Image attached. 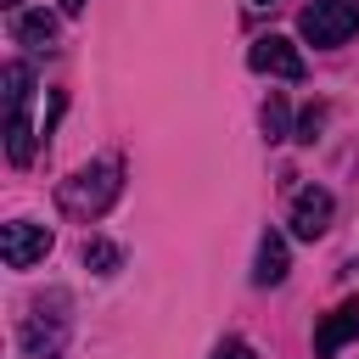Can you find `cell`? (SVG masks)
<instances>
[{"mask_svg": "<svg viewBox=\"0 0 359 359\" xmlns=\"http://www.w3.org/2000/svg\"><path fill=\"white\" fill-rule=\"evenodd\" d=\"M118 191H123V163L107 157V163H90V168L67 174L62 191H56V202H62V213H73V219H101V213L118 202Z\"/></svg>", "mask_w": 359, "mask_h": 359, "instance_id": "cell-1", "label": "cell"}, {"mask_svg": "<svg viewBox=\"0 0 359 359\" xmlns=\"http://www.w3.org/2000/svg\"><path fill=\"white\" fill-rule=\"evenodd\" d=\"M22 348H28V359H62V348H67V292H45L28 309Z\"/></svg>", "mask_w": 359, "mask_h": 359, "instance_id": "cell-2", "label": "cell"}, {"mask_svg": "<svg viewBox=\"0 0 359 359\" xmlns=\"http://www.w3.org/2000/svg\"><path fill=\"white\" fill-rule=\"evenodd\" d=\"M297 34H303L309 45H320V50L353 39V34H359V0H314V6H303Z\"/></svg>", "mask_w": 359, "mask_h": 359, "instance_id": "cell-3", "label": "cell"}, {"mask_svg": "<svg viewBox=\"0 0 359 359\" xmlns=\"http://www.w3.org/2000/svg\"><path fill=\"white\" fill-rule=\"evenodd\" d=\"M247 67H252V73H269V79H303V73H309V67H303V50H297L286 34L252 39V45H247Z\"/></svg>", "mask_w": 359, "mask_h": 359, "instance_id": "cell-4", "label": "cell"}, {"mask_svg": "<svg viewBox=\"0 0 359 359\" xmlns=\"http://www.w3.org/2000/svg\"><path fill=\"white\" fill-rule=\"evenodd\" d=\"M45 252H50V230H45V224H34V219H11V224L0 230V258H6L11 269L39 264Z\"/></svg>", "mask_w": 359, "mask_h": 359, "instance_id": "cell-5", "label": "cell"}, {"mask_svg": "<svg viewBox=\"0 0 359 359\" xmlns=\"http://www.w3.org/2000/svg\"><path fill=\"white\" fill-rule=\"evenodd\" d=\"M331 208H337V202H331V191L303 185V191L292 196V219H286V224H292V236H297V241H320V236L331 230Z\"/></svg>", "mask_w": 359, "mask_h": 359, "instance_id": "cell-6", "label": "cell"}, {"mask_svg": "<svg viewBox=\"0 0 359 359\" xmlns=\"http://www.w3.org/2000/svg\"><path fill=\"white\" fill-rule=\"evenodd\" d=\"M359 337V297H342L325 320H320V331H314V359H331L337 348H348Z\"/></svg>", "mask_w": 359, "mask_h": 359, "instance_id": "cell-7", "label": "cell"}, {"mask_svg": "<svg viewBox=\"0 0 359 359\" xmlns=\"http://www.w3.org/2000/svg\"><path fill=\"white\" fill-rule=\"evenodd\" d=\"M286 280V236L264 230L258 236V258H252V286H280Z\"/></svg>", "mask_w": 359, "mask_h": 359, "instance_id": "cell-8", "label": "cell"}, {"mask_svg": "<svg viewBox=\"0 0 359 359\" xmlns=\"http://www.w3.org/2000/svg\"><path fill=\"white\" fill-rule=\"evenodd\" d=\"M11 39L17 45H34V50H50L56 45V17L39 6V11H17L11 17Z\"/></svg>", "mask_w": 359, "mask_h": 359, "instance_id": "cell-9", "label": "cell"}, {"mask_svg": "<svg viewBox=\"0 0 359 359\" xmlns=\"http://www.w3.org/2000/svg\"><path fill=\"white\" fill-rule=\"evenodd\" d=\"M34 146H39V135H34L28 112H6V157H11L17 168H28V163H34Z\"/></svg>", "mask_w": 359, "mask_h": 359, "instance_id": "cell-10", "label": "cell"}, {"mask_svg": "<svg viewBox=\"0 0 359 359\" xmlns=\"http://www.w3.org/2000/svg\"><path fill=\"white\" fill-rule=\"evenodd\" d=\"M28 95H34L28 62H6V112H28Z\"/></svg>", "mask_w": 359, "mask_h": 359, "instance_id": "cell-11", "label": "cell"}, {"mask_svg": "<svg viewBox=\"0 0 359 359\" xmlns=\"http://www.w3.org/2000/svg\"><path fill=\"white\" fill-rule=\"evenodd\" d=\"M258 123H264V140H286V135H292V112H286V101H280V95H269Z\"/></svg>", "mask_w": 359, "mask_h": 359, "instance_id": "cell-12", "label": "cell"}, {"mask_svg": "<svg viewBox=\"0 0 359 359\" xmlns=\"http://www.w3.org/2000/svg\"><path fill=\"white\" fill-rule=\"evenodd\" d=\"M84 264H90L95 275H112V269L123 264V252H118L112 241H101V236H90V241H84Z\"/></svg>", "mask_w": 359, "mask_h": 359, "instance_id": "cell-13", "label": "cell"}, {"mask_svg": "<svg viewBox=\"0 0 359 359\" xmlns=\"http://www.w3.org/2000/svg\"><path fill=\"white\" fill-rule=\"evenodd\" d=\"M213 359H258V353H252V348H247L241 337H224V342L213 348Z\"/></svg>", "mask_w": 359, "mask_h": 359, "instance_id": "cell-14", "label": "cell"}, {"mask_svg": "<svg viewBox=\"0 0 359 359\" xmlns=\"http://www.w3.org/2000/svg\"><path fill=\"white\" fill-rule=\"evenodd\" d=\"M320 118H325V112H320V107H309V112L297 118V140H314V129H320Z\"/></svg>", "mask_w": 359, "mask_h": 359, "instance_id": "cell-15", "label": "cell"}, {"mask_svg": "<svg viewBox=\"0 0 359 359\" xmlns=\"http://www.w3.org/2000/svg\"><path fill=\"white\" fill-rule=\"evenodd\" d=\"M56 6H62L67 17H79V11H84V0H56Z\"/></svg>", "mask_w": 359, "mask_h": 359, "instance_id": "cell-16", "label": "cell"}, {"mask_svg": "<svg viewBox=\"0 0 359 359\" xmlns=\"http://www.w3.org/2000/svg\"><path fill=\"white\" fill-rule=\"evenodd\" d=\"M0 6H6V11H22V0H0Z\"/></svg>", "mask_w": 359, "mask_h": 359, "instance_id": "cell-17", "label": "cell"}, {"mask_svg": "<svg viewBox=\"0 0 359 359\" xmlns=\"http://www.w3.org/2000/svg\"><path fill=\"white\" fill-rule=\"evenodd\" d=\"M252 6H275V0H252Z\"/></svg>", "mask_w": 359, "mask_h": 359, "instance_id": "cell-18", "label": "cell"}]
</instances>
